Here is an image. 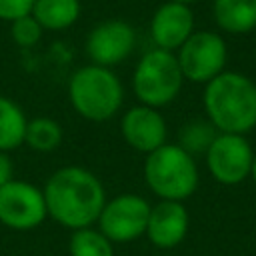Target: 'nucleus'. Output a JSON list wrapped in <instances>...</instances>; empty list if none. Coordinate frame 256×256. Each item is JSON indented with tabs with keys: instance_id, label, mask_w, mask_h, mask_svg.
Segmentation results:
<instances>
[{
	"instance_id": "nucleus-19",
	"label": "nucleus",
	"mask_w": 256,
	"mask_h": 256,
	"mask_svg": "<svg viewBox=\"0 0 256 256\" xmlns=\"http://www.w3.org/2000/svg\"><path fill=\"white\" fill-rule=\"evenodd\" d=\"M214 138H216V132L212 122H190L180 130V144L188 154L206 152Z\"/></svg>"
},
{
	"instance_id": "nucleus-12",
	"label": "nucleus",
	"mask_w": 256,
	"mask_h": 256,
	"mask_svg": "<svg viewBox=\"0 0 256 256\" xmlns=\"http://www.w3.org/2000/svg\"><path fill=\"white\" fill-rule=\"evenodd\" d=\"M122 134L132 148L150 154L166 142V122L154 108L136 106L124 114Z\"/></svg>"
},
{
	"instance_id": "nucleus-23",
	"label": "nucleus",
	"mask_w": 256,
	"mask_h": 256,
	"mask_svg": "<svg viewBox=\"0 0 256 256\" xmlns=\"http://www.w3.org/2000/svg\"><path fill=\"white\" fill-rule=\"evenodd\" d=\"M250 174H252V178H254V182H256V156H254V160H252V168H250Z\"/></svg>"
},
{
	"instance_id": "nucleus-4",
	"label": "nucleus",
	"mask_w": 256,
	"mask_h": 256,
	"mask_svg": "<svg viewBox=\"0 0 256 256\" xmlns=\"http://www.w3.org/2000/svg\"><path fill=\"white\" fill-rule=\"evenodd\" d=\"M144 176L152 192L164 200H184L198 186L196 162L176 144H162L152 150L144 164Z\"/></svg>"
},
{
	"instance_id": "nucleus-21",
	"label": "nucleus",
	"mask_w": 256,
	"mask_h": 256,
	"mask_svg": "<svg viewBox=\"0 0 256 256\" xmlns=\"http://www.w3.org/2000/svg\"><path fill=\"white\" fill-rule=\"evenodd\" d=\"M34 0H0V20H16L32 12Z\"/></svg>"
},
{
	"instance_id": "nucleus-13",
	"label": "nucleus",
	"mask_w": 256,
	"mask_h": 256,
	"mask_svg": "<svg viewBox=\"0 0 256 256\" xmlns=\"http://www.w3.org/2000/svg\"><path fill=\"white\" fill-rule=\"evenodd\" d=\"M188 230V212L176 200H164L150 208L146 232L154 246L172 248L180 244Z\"/></svg>"
},
{
	"instance_id": "nucleus-9",
	"label": "nucleus",
	"mask_w": 256,
	"mask_h": 256,
	"mask_svg": "<svg viewBox=\"0 0 256 256\" xmlns=\"http://www.w3.org/2000/svg\"><path fill=\"white\" fill-rule=\"evenodd\" d=\"M252 148L242 134H220L206 150L210 174L222 184L242 182L252 168Z\"/></svg>"
},
{
	"instance_id": "nucleus-5",
	"label": "nucleus",
	"mask_w": 256,
	"mask_h": 256,
	"mask_svg": "<svg viewBox=\"0 0 256 256\" xmlns=\"http://www.w3.org/2000/svg\"><path fill=\"white\" fill-rule=\"evenodd\" d=\"M182 80L184 76L176 56L168 50L156 48L140 58L134 70L132 86L138 100L144 102V106L158 108L172 102L178 96Z\"/></svg>"
},
{
	"instance_id": "nucleus-3",
	"label": "nucleus",
	"mask_w": 256,
	"mask_h": 256,
	"mask_svg": "<svg viewBox=\"0 0 256 256\" xmlns=\"http://www.w3.org/2000/svg\"><path fill=\"white\" fill-rule=\"evenodd\" d=\"M68 94L76 112L94 122L112 118L124 96L118 76L98 64L78 68L70 78Z\"/></svg>"
},
{
	"instance_id": "nucleus-2",
	"label": "nucleus",
	"mask_w": 256,
	"mask_h": 256,
	"mask_svg": "<svg viewBox=\"0 0 256 256\" xmlns=\"http://www.w3.org/2000/svg\"><path fill=\"white\" fill-rule=\"evenodd\" d=\"M204 106L214 128L246 134L256 126V84L240 72H220L206 82Z\"/></svg>"
},
{
	"instance_id": "nucleus-22",
	"label": "nucleus",
	"mask_w": 256,
	"mask_h": 256,
	"mask_svg": "<svg viewBox=\"0 0 256 256\" xmlns=\"http://www.w3.org/2000/svg\"><path fill=\"white\" fill-rule=\"evenodd\" d=\"M10 180H12V162L4 152H0V186H4Z\"/></svg>"
},
{
	"instance_id": "nucleus-14",
	"label": "nucleus",
	"mask_w": 256,
	"mask_h": 256,
	"mask_svg": "<svg viewBox=\"0 0 256 256\" xmlns=\"http://www.w3.org/2000/svg\"><path fill=\"white\" fill-rule=\"evenodd\" d=\"M212 14L216 24L232 34L256 28V0H214Z\"/></svg>"
},
{
	"instance_id": "nucleus-10",
	"label": "nucleus",
	"mask_w": 256,
	"mask_h": 256,
	"mask_svg": "<svg viewBox=\"0 0 256 256\" xmlns=\"http://www.w3.org/2000/svg\"><path fill=\"white\" fill-rule=\"evenodd\" d=\"M136 44L134 28L124 20H106L92 28L86 38V54L98 66H112L130 56Z\"/></svg>"
},
{
	"instance_id": "nucleus-7",
	"label": "nucleus",
	"mask_w": 256,
	"mask_h": 256,
	"mask_svg": "<svg viewBox=\"0 0 256 256\" xmlns=\"http://www.w3.org/2000/svg\"><path fill=\"white\" fill-rule=\"evenodd\" d=\"M44 194L28 184L10 180L0 186V222L14 230H30L46 218Z\"/></svg>"
},
{
	"instance_id": "nucleus-24",
	"label": "nucleus",
	"mask_w": 256,
	"mask_h": 256,
	"mask_svg": "<svg viewBox=\"0 0 256 256\" xmlns=\"http://www.w3.org/2000/svg\"><path fill=\"white\" fill-rule=\"evenodd\" d=\"M166 2H178V4H186V6H190V4L196 2V0H166Z\"/></svg>"
},
{
	"instance_id": "nucleus-6",
	"label": "nucleus",
	"mask_w": 256,
	"mask_h": 256,
	"mask_svg": "<svg viewBox=\"0 0 256 256\" xmlns=\"http://www.w3.org/2000/svg\"><path fill=\"white\" fill-rule=\"evenodd\" d=\"M182 76L190 82H210L226 64V44L216 32H192L176 56Z\"/></svg>"
},
{
	"instance_id": "nucleus-18",
	"label": "nucleus",
	"mask_w": 256,
	"mask_h": 256,
	"mask_svg": "<svg viewBox=\"0 0 256 256\" xmlns=\"http://www.w3.org/2000/svg\"><path fill=\"white\" fill-rule=\"evenodd\" d=\"M70 254L72 256H114L110 240L96 230L80 228L70 238Z\"/></svg>"
},
{
	"instance_id": "nucleus-1",
	"label": "nucleus",
	"mask_w": 256,
	"mask_h": 256,
	"mask_svg": "<svg viewBox=\"0 0 256 256\" xmlns=\"http://www.w3.org/2000/svg\"><path fill=\"white\" fill-rule=\"evenodd\" d=\"M48 214L66 228H88L104 208V186L78 166H68L50 176L44 188Z\"/></svg>"
},
{
	"instance_id": "nucleus-8",
	"label": "nucleus",
	"mask_w": 256,
	"mask_h": 256,
	"mask_svg": "<svg viewBox=\"0 0 256 256\" xmlns=\"http://www.w3.org/2000/svg\"><path fill=\"white\" fill-rule=\"evenodd\" d=\"M150 204L134 194H124L104 204L98 220L100 230L108 240L130 242L146 232Z\"/></svg>"
},
{
	"instance_id": "nucleus-20",
	"label": "nucleus",
	"mask_w": 256,
	"mask_h": 256,
	"mask_svg": "<svg viewBox=\"0 0 256 256\" xmlns=\"http://www.w3.org/2000/svg\"><path fill=\"white\" fill-rule=\"evenodd\" d=\"M10 34L14 38V42L22 48H30L34 46L40 36H42V26L36 22V18L32 14H26V16H20L16 20H12V26H10Z\"/></svg>"
},
{
	"instance_id": "nucleus-17",
	"label": "nucleus",
	"mask_w": 256,
	"mask_h": 256,
	"mask_svg": "<svg viewBox=\"0 0 256 256\" xmlns=\"http://www.w3.org/2000/svg\"><path fill=\"white\" fill-rule=\"evenodd\" d=\"M26 144L32 150H40V152H50L54 150L60 140H62V130L60 126L50 120V118H36L32 122L26 124V134H24Z\"/></svg>"
},
{
	"instance_id": "nucleus-16",
	"label": "nucleus",
	"mask_w": 256,
	"mask_h": 256,
	"mask_svg": "<svg viewBox=\"0 0 256 256\" xmlns=\"http://www.w3.org/2000/svg\"><path fill=\"white\" fill-rule=\"evenodd\" d=\"M26 124L24 112L12 100L0 96V152L14 150L24 142Z\"/></svg>"
},
{
	"instance_id": "nucleus-15",
	"label": "nucleus",
	"mask_w": 256,
	"mask_h": 256,
	"mask_svg": "<svg viewBox=\"0 0 256 256\" xmlns=\"http://www.w3.org/2000/svg\"><path fill=\"white\" fill-rule=\"evenodd\" d=\"M42 30H64L80 16L78 0H34L32 12Z\"/></svg>"
},
{
	"instance_id": "nucleus-11",
	"label": "nucleus",
	"mask_w": 256,
	"mask_h": 256,
	"mask_svg": "<svg viewBox=\"0 0 256 256\" xmlns=\"http://www.w3.org/2000/svg\"><path fill=\"white\" fill-rule=\"evenodd\" d=\"M194 28V14L186 4L178 2H164L152 16L150 22V36L154 44L162 50L180 48Z\"/></svg>"
}]
</instances>
